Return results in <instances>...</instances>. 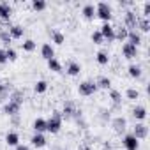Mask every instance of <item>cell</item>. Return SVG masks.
I'll return each instance as SVG.
<instances>
[{
	"mask_svg": "<svg viewBox=\"0 0 150 150\" xmlns=\"http://www.w3.org/2000/svg\"><path fill=\"white\" fill-rule=\"evenodd\" d=\"M16 150H30V148H28L27 145H21V143H20V145L16 146Z\"/></svg>",
	"mask_w": 150,
	"mask_h": 150,
	"instance_id": "60d3db41",
	"label": "cell"
},
{
	"mask_svg": "<svg viewBox=\"0 0 150 150\" xmlns=\"http://www.w3.org/2000/svg\"><path fill=\"white\" fill-rule=\"evenodd\" d=\"M96 60H97V64H99V65H106V64L110 62V57H108V53H106V51H97Z\"/></svg>",
	"mask_w": 150,
	"mask_h": 150,
	"instance_id": "f1b7e54d",
	"label": "cell"
},
{
	"mask_svg": "<svg viewBox=\"0 0 150 150\" xmlns=\"http://www.w3.org/2000/svg\"><path fill=\"white\" fill-rule=\"evenodd\" d=\"M150 14V2H145L143 4V18H148Z\"/></svg>",
	"mask_w": 150,
	"mask_h": 150,
	"instance_id": "ab89813d",
	"label": "cell"
},
{
	"mask_svg": "<svg viewBox=\"0 0 150 150\" xmlns=\"http://www.w3.org/2000/svg\"><path fill=\"white\" fill-rule=\"evenodd\" d=\"M113 129L117 131V132H122V131H125V125H127V122H125V118L124 117H117L115 120H113Z\"/></svg>",
	"mask_w": 150,
	"mask_h": 150,
	"instance_id": "44dd1931",
	"label": "cell"
},
{
	"mask_svg": "<svg viewBox=\"0 0 150 150\" xmlns=\"http://www.w3.org/2000/svg\"><path fill=\"white\" fill-rule=\"evenodd\" d=\"M65 72L69 74V76H78V74L81 72V65H80V62H74V60H71V62H67V67H65Z\"/></svg>",
	"mask_w": 150,
	"mask_h": 150,
	"instance_id": "8fae6325",
	"label": "cell"
},
{
	"mask_svg": "<svg viewBox=\"0 0 150 150\" xmlns=\"http://www.w3.org/2000/svg\"><path fill=\"white\" fill-rule=\"evenodd\" d=\"M11 13H13V7L7 2H0V18H2L4 21H7L11 18Z\"/></svg>",
	"mask_w": 150,
	"mask_h": 150,
	"instance_id": "4fadbf2b",
	"label": "cell"
},
{
	"mask_svg": "<svg viewBox=\"0 0 150 150\" xmlns=\"http://www.w3.org/2000/svg\"><path fill=\"white\" fill-rule=\"evenodd\" d=\"M125 96H127V99H131V101H136V99L139 97V92H138L136 88H127Z\"/></svg>",
	"mask_w": 150,
	"mask_h": 150,
	"instance_id": "8d00e7d4",
	"label": "cell"
},
{
	"mask_svg": "<svg viewBox=\"0 0 150 150\" xmlns=\"http://www.w3.org/2000/svg\"><path fill=\"white\" fill-rule=\"evenodd\" d=\"M127 41H129V44H132V46H139L141 44V35H139V32H136V30H129V34H127Z\"/></svg>",
	"mask_w": 150,
	"mask_h": 150,
	"instance_id": "9a60e30c",
	"label": "cell"
},
{
	"mask_svg": "<svg viewBox=\"0 0 150 150\" xmlns=\"http://www.w3.org/2000/svg\"><path fill=\"white\" fill-rule=\"evenodd\" d=\"M132 136L139 141V139H145L146 136H148V127L143 124V122H139V124H136L134 125V132H132Z\"/></svg>",
	"mask_w": 150,
	"mask_h": 150,
	"instance_id": "8992f818",
	"label": "cell"
},
{
	"mask_svg": "<svg viewBox=\"0 0 150 150\" xmlns=\"http://www.w3.org/2000/svg\"><path fill=\"white\" fill-rule=\"evenodd\" d=\"M35 46H37V44H35V41H32V39H27V41H23V42H21L23 51H28V53H30V51H34V50H35Z\"/></svg>",
	"mask_w": 150,
	"mask_h": 150,
	"instance_id": "4dcf8cb0",
	"label": "cell"
},
{
	"mask_svg": "<svg viewBox=\"0 0 150 150\" xmlns=\"http://www.w3.org/2000/svg\"><path fill=\"white\" fill-rule=\"evenodd\" d=\"M127 72H129V76L131 78H141V67L139 65H134V64H131L129 65V69H127Z\"/></svg>",
	"mask_w": 150,
	"mask_h": 150,
	"instance_id": "cb8c5ba5",
	"label": "cell"
},
{
	"mask_svg": "<svg viewBox=\"0 0 150 150\" xmlns=\"http://www.w3.org/2000/svg\"><path fill=\"white\" fill-rule=\"evenodd\" d=\"M104 150H113V146H111V145L106 141V143H104Z\"/></svg>",
	"mask_w": 150,
	"mask_h": 150,
	"instance_id": "b9f144b4",
	"label": "cell"
},
{
	"mask_svg": "<svg viewBox=\"0 0 150 150\" xmlns=\"http://www.w3.org/2000/svg\"><path fill=\"white\" fill-rule=\"evenodd\" d=\"M51 41L55 42V44H64V41H65V37H64V34L62 32H58V30H53L51 32Z\"/></svg>",
	"mask_w": 150,
	"mask_h": 150,
	"instance_id": "83f0119b",
	"label": "cell"
},
{
	"mask_svg": "<svg viewBox=\"0 0 150 150\" xmlns=\"http://www.w3.org/2000/svg\"><path fill=\"white\" fill-rule=\"evenodd\" d=\"M62 118H72L74 115H78V111H76V108H74V103H71V101H67L65 104H64V110H62Z\"/></svg>",
	"mask_w": 150,
	"mask_h": 150,
	"instance_id": "9c48e42d",
	"label": "cell"
},
{
	"mask_svg": "<svg viewBox=\"0 0 150 150\" xmlns=\"http://www.w3.org/2000/svg\"><path fill=\"white\" fill-rule=\"evenodd\" d=\"M132 117L136 118V120H145L146 118V108L145 106H136L134 110H132Z\"/></svg>",
	"mask_w": 150,
	"mask_h": 150,
	"instance_id": "ffe728a7",
	"label": "cell"
},
{
	"mask_svg": "<svg viewBox=\"0 0 150 150\" xmlns=\"http://www.w3.org/2000/svg\"><path fill=\"white\" fill-rule=\"evenodd\" d=\"M32 127H34V131L35 132H39V134H44L46 132V118H35L34 120V124H32Z\"/></svg>",
	"mask_w": 150,
	"mask_h": 150,
	"instance_id": "2e32d148",
	"label": "cell"
},
{
	"mask_svg": "<svg viewBox=\"0 0 150 150\" xmlns=\"http://www.w3.org/2000/svg\"><path fill=\"white\" fill-rule=\"evenodd\" d=\"M136 28H139L141 32H148L150 30V20L148 18H138V25H136Z\"/></svg>",
	"mask_w": 150,
	"mask_h": 150,
	"instance_id": "603a6c76",
	"label": "cell"
},
{
	"mask_svg": "<svg viewBox=\"0 0 150 150\" xmlns=\"http://www.w3.org/2000/svg\"><path fill=\"white\" fill-rule=\"evenodd\" d=\"M20 104H16V103H13V101H7L6 103V106H4V113L6 115H9V117H16L18 113H20Z\"/></svg>",
	"mask_w": 150,
	"mask_h": 150,
	"instance_id": "7c38bea8",
	"label": "cell"
},
{
	"mask_svg": "<svg viewBox=\"0 0 150 150\" xmlns=\"http://www.w3.org/2000/svg\"><path fill=\"white\" fill-rule=\"evenodd\" d=\"M96 85H97V88H104V90H108V88L111 87V80L106 78V76H101V78L96 81Z\"/></svg>",
	"mask_w": 150,
	"mask_h": 150,
	"instance_id": "484cf974",
	"label": "cell"
},
{
	"mask_svg": "<svg viewBox=\"0 0 150 150\" xmlns=\"http://www.w3.org/2000/svg\"><path fill=\"white\" fill-rule=\"evenodd\" d=\"M11 92V83H0V99H7Z\"/></svg>",
	"mask_w": 150,
	"mask_h": 150,
	"instance_id": "f546056e",
	"label": "cell"
},
{
	"mask_svg": "<svg viewBox=\"0 0 150 150\" xmlns=\"http://www.w3.org/2000/svg\"><path fill=\"white\" fill-rule=\"evenodd\" d=\"M81 14H83L85 20H94V18H96V6H94V4H87V6H83Z\"/></svg>",
	"mask_w": 150,
	"mask_h": 150,
	"instance_id": "5bb4252c",
	"label": "cell"
},
{
	"mask_svg": "<svg viewBox=\"0 0 150 150\" xmlns=\"http://www.w3.org/2000/svg\"><path fill=\"white\" fill-rule=\"evenodd\" d=\"M32 145L35 146V148H42L44 145H46V138H44V134H39V132H34V136H32Z\"/></svg>",
	"mask_w": 150,
	"mask_h": 150,
	"instance_id": "d6986e66",
	"label": "cell"
},
{
	"mask_svg": "<svg viewBox=\"0 0 150 150\" xmlns=\"http://www.w3.org/2000/svg\"><path fill=\"white\" fill-rule=\"evenodd\" d=\"M0 41H2L4 44H11V41H13V37L9 35V30H0Z\"/></svg>",
	"mask_w": 150,
	"mask_h": 150,
	"instance_id": "836d02e7",
	"label": "cell"
},
{
	"mask_svg": "<svg viewBox=\"0 0 150 150\" xmlns=\"http://www.w3.org/2000/svg\"><path fill=\"white\" fill-rule=\"evenodd\" d=\"M6 55H7V60H11V62H14V60L18 58V53H16V50H13V48H7V50H6Z\"/></svg>",
	"mask_w": 150,
	"mask_h": 150,
	"instance_id": "74e56055",
	"label": "cell"
},
{
	"mask_svg": "<svg viewBox=\"0 0 150 150\" xmlns=\"http://www.w3.org/2000/svg\"><path fill=\"white\" fill-rule=\"evenodd\" d=\"M101 35H103V39L104 41H108V42H111V41H115V28L111 27V23H104L103 27H101Z\"/></svg>",
	"mask_w": 150,
	"mask_h": 150,
	"instance_id": "5b68a950",
	"label": "cell"
},
{
	"mask_svg": "<svg viewBox=\"0 0 150 150\" xmlns=\"http://www.w3.org/2000/svg\"><path fill=\"white\" fill-rule=\"evenodd\" d=\"M110 99L113 101L115 106H118V104L122 103V94H120L118 90H110Z\"/></svg>",
	"mask_w": 150,
	"mask_h": 150,
	"instance_id": "d6a6232c",
	"label": "cell"
},
{
	"mask_svg": "<svg viewBox=\"0 0 150 150\" xmlns=\"http://www.w3.org/2000/svg\"><path fill=\"white\" fill-rule=\"evenodd\" d=\"M6 143H7L9 146H18V145H20V134L14 132V131L7 132V134H6Z\"/></svg>",
	"mask_w": 150,
	"mask_h": 150,
	"instance_id": "e0dca14e",
	"label": "cell"
},
{
	"mask_svg": "<svg viewBox=\"0 0 150 150\" xmlns=\"http://www.w3.org/2000/svg\"><path fill=\"white\" fill-rule=\"evenodd\" d=\"M92 42H94V44H103V42H104V39H103V35H101L99 30L92 32Z\"/></svg>",
	"mask_w": 150,
	"mask_h": 150,
	"instance_id": "d590c367",
	"label": "cell"
},
{
	"mask_svg": "<svg viewBox=\"0 0 150 150\" xmlns=\"http://www.w3.org/2000/svg\"><path fill=\"white\" fill-rule=\"evenodd\" d=\"M34 90H35V94H44V92L48 90V83H46L44 80H39V81L35 83Z\"/></svg>",
	"mask_w": 150,
	"mask_h": 150,
	"instance_id": "1f68e13d",
	"label": "cell"
},
{
	"mask_svg": "<svg viewBox=\"0 0 150 150\" xmlns=\"http://www.w3.org/2000/svg\"><path fill=\"white\" fill-rule=\"evenodd\" d=\"M136 25H138V16L132 13V11H125V28L129 30H136Z\"/></svg>",
	"mask_w": 150,
	"mask_h": 150,
	"instance_id": "52a82bcc",
	"label": "cell"
},
{
	"mask_svg": "<svg viewBox=\"0 0 150 150\" xmlns=\"http://www.w3.org/2000/svg\"><path fill=\"white\" fill-rule=\"evenodd\" d=\"M9 60H7V55H6V50H0V65H4V64H7Z\"/></svg>",
	"mask_w": 150,
	"mask_h": 150,
	"instance_id": "f35d334b",
	"label": "cell"
},
{
	"mask_svg": "<svg viewBox=\"0 0 150 150\" xmlns=\"http://www.w3.org/2000/svg\"><path fill=\"white\" fill-rule=\"evenodd\" d=\"M9 101H13V103H16V104H23V101H25V94L21 92V90H14L11 96H9Z\"/></svg>",
	"mask_w": 150,
	"mask_h": 150,
	"instance_id": "7402d4cb",
	"label": "cell"
},
{
	"mask_svg": "<svg viewBox=\"0 0 150 150\" xmlns=\"http://www.w3.org/2000/svg\"><path fill=\"white\" fill-rule=\"evenodd\" d=\"M96 16L101 18L104 23H110V20H111V16H113L111 7H110L106 2H99V4L96 6Z\"/></svg>",
	"mask_w": 150,
	"mask_h": 150,
	"instance_id": "7a4b0ae2",
	"label": "cell"
},
{
	"mask_svg": "<svg viewBox=\"0 0 150 150\" xmlns=\"http://www.w3.org/2000/svg\"><path fill=\"white\" fill-rule=\"evenodd\" d=\"M48 69L53 72H62V64L57 58H51V60H48Z\"/></svg>",
	"mask_w": 150,
	"mask_h": 150,
	"instance_id": "d4e9b609",
	"label": "cell"
},
{
	"mask_svg": "<svg viewBox=\"0 0 150 150\" xmlns=\"http://www.w3.org/2000/svg\"><path fill=\"white\" fill-rule=\"evenodd\" d=\"M23 34H25V28H23L21 25H13V27H9V35H11L13 39H20V37H23Z\"/></svg>",
	"mask_w": 150,
	"mask_h": 150,
	"instance_id": "ac0fdd59",
	"label": "cell"
},
{
	"mask_svg": "<svg viewBox=\"0 0 150 150\" xmlns=\"http://www.w3.org/2000/svg\"><path fill=\"white\" fill-rule=\"evenodd\" d=\"M62 122H64L62 115H60L58 111H55V113L46 120V131L51 132V134H57V132L62 129Z\"/></svg>",
	"mask_w": 150,
	"mask_h": 150,
	"instance_id": "6da1fadb",
	"label": "cell"
},
{
	"mask_svg": "<svg viewBox=\"0 0 150 150\" xmlns=\"http://www.w3.org/2000/svg\"><path fill=\"white\" fill-rule=\"evenodd\" d=\"M122 53H124V57H125L127 60H131V58H136V57H138V48L132 46V44H129V42H125V44L122 46Z\"/></svg>",
	"mask_w": 150,
	"mask_h": 150,
	"instance_id": "30bf717a",
	"label": "cell"
},
{
	"mask_svg": "<svg viewBox=\"0 0 150 150\" xmlns=\"http://www.w3.org/2000/svg\"><path fill=\"white\" fill-rule=\"evenodd\" d=\"M122 145H124L125 150H138V148H139V141H138L132 134H125V136L122 138Z\"/></svg>",
	"mask_w": 150,
	"mask_h": 150,
	"instance_id": "277c9868",
	"label": "cell"
},
{
	"mask_svg": "<svg viewBox=\"0 0 150 150\" xmlns=\"http://www.w3.org/2000/svg\"><path fill=\"white\" fill-rule=\"evenodd\" d=\"M127 34H129V30H127L125 27H118V28L115 30V39H118V41H125V39H127Z\"/></svg>",
	"mask_w": 150,
	"mask_h": 150,
	"instance_id": "4316f807",
	"label": "cell"
},
{
	"mask_svg": "<svg viewBox=\"0 0 150 150\" xmlns=\"http://www.w3.org/2000/svg\"><path fill=\"white\" fill-rule=\"evenodd\" d=\"M32 9L34 11H44L46 9V2H44V0H34V2H32Z\"/></svg>",
	"mask_w": 150,
	"mask_h": 150,
	"instance_id": "e575fe53",
	"label": "cell"
},
{
	"mask_svg": "<svg viewBox=\"0 0 150 150\" xmlns=\"http://www.w3.org/2000/svg\"><path fill=\"white\" fill-rule=\"evenodd\" d=\"M78 92H80V96H85V97L94 96V94L97 92V85H96V81H90V80L81 81L80 87H78Z\"/></svg>",
	"mask_w": 150,
	"mask_h": 150,
	"instance_id": "3957f363",
	"label": "cell"
},
{
	"mask_svg": "<svg viewBox=\"0 0 150 150\" xmlns=\"http://www.w3.org/2000/svg\"><path fill=\"white\" fill-rule=\"evenodd\" d=\"M41 57L48 62V60H51V58H55V48L50 44V42H44L42 46H41Z\"/></svg>",
	"mask_w": 150,
	"mask_h": 150,
	"instance_id": "ba28073f",
	"label": "cell"
}]
</instances>
